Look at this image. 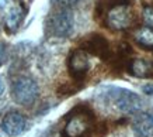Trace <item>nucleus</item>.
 <instances>
[{"label": "nucleus", "instance_id": "1", "mask_svg": "<svg viewBox=\"0 0 153 137\" xmlns=\"http://www.w3.org/2000/svg\"><path fill=\"white\" fill-rule=\"evenodd\" d=\"M94 130V113L87 105L80 103L66 116L62 137H91Z\"/></svg>", "mask_w": 153, "mask_h": 137}, {"label": "nucleus", "instance_id": "2", "mask_svg": "<svg viewBox=\"0 0 153 137\" xmlns=\"http://www.w3.org/2000/svg\"><path fill=\"white\" fill-rule=\"evenodd\" d=\"M74 19L70 10L56 9L53 13L48 16L45 30L47 34L51 37L56 38H65L73 31Z\"/></svg>", "mask_w": 153, "mask_h": 137}, {"label": "nucleus", "instance_id": "3", "mask_svg": "<svg viewBox=\"0 0 153 137\" xmlns=\"http://www.w3.org/2000/svg\"><path fill=\"white\" fill-rule=\"evenodd\" d=\"M138 24V16L131 6H117L104 16V27L112 31H124Z\"/></svg>", "mask_w": 153, "mask_h": 137}, {"label": "nucleus", "instance_id": "4", "mask_svg": "<svg viewBox=\"0 0 153 137\" xmlns=\"http://www.w3.org/2000/svg\"><path fill=\"white\" fill-rule=\"evenodd\" d=\"M107 96L114 100L117 109L125 114H132L139 112L143 106V100L138 93L124 88H108Z\"/></svg>", "mask_w": 153, "mask_h": 137}, {"label": "nucleus", "instance_id": "5", "mask_svg": "<svg viewBox=\"0 0 153 137\" xmlns=\"http://www.w3.org/2000/svg\"><path fill=\"white\" fill-rule=\"evenodd\" d=\"M39 88L33 78L20 76L16 79L11 86V96L13 99L21 106H31L38 99Z\"/></svg>", "mask_w": 153, "mask_h": 137}, {"label": "nucleus", "instance_id": "6", "mask_svg": "<svg viewBox=\"0 0 153 137\" xmlns=\"http://www.w3.org/2000/svg\"><path fill=\"white\" fill-rule=\"evenodd\" d=\"M80 50L84 51L86 54L98 57L102 61H108L111 58V48H110V43L104 35L97 33L88 34L87 37L83 38V41L80 43Z\"/></svg>", "mask_w": 153, "mask_h": 137}, {"label": "nucleus", "instance_id": "7", "mask_svg": "<svg viewBox=\"0 0 153 137\" xmlns=\"http://www.w3.org/2000/svg\"><path fill=\"white\" fill-rule=\"evenodd\" d=\"M68 69H69L70 76L76 82H82L90 69V61H88L87 54L82 51L80 48L73 50L68 57Z\"/></svg>", "mask_w": 153, "mask_h": 137}, {"label": "nucleus", "instance_id": "8", "mask_svg": "<svg viewBox=\"0 0 153 137\" xmlns=\"http://www.w3.org/2000/svg\"><path fill=\"white\" fill-rule=\"evenodd\" d=\"M3 132L10 137H17L27 130V119L20 112H9L1 122Z\"/></svg>", "mask_w": 153, "mask_h": 137}, {"label": "nucleus", "instance_id": "9", "mask_svg": "<svg viewBox=\"0 0 153 137\" xmlns=\"http://www.w3.org/2000/svg\"><path fill=\"white\" fill-rule=\"evenodd\" d=\"M132 129L138 137H149L153 134V108L138 114L132 122Z\"/></svg>", "mask_w": 153, "mask_h": 137}, {"label": "nucleus", "instance_id": "10", "mask_svg": "<svg viewBox=\"0 0 153 137\" xmlns=\"http://www.w3.org/2000/svg\"><path fill=\"white\" fill-rule=\"evenodd\" d=\"M125 71L135 78H153V64L146 61L145 58H132L129 59Z\"/></svg>", "mask_w": 153, "mask_h": 137}, {"label": "nucleus", "instance_id": "11", "mask_svg": "<svg viewBox=\"0 0 153 137\" xmlns=\"http://www.w3.org/2000/svg\"><path fill=\"white\" fill-rule=\"evenodd\" d=\"M25 7H24L21 3H19V5L13 6L11 9L9 10V13H7V16H6V30L9 31V33H14L16 30L20 27V24H21V21H23L24 16H25Z\"/></svg>", "mask_w": 153, "mask_h": 137}, {"label": "nucleus", "instance_id": "12", "mask_svg": "<svg viewBox=\"0 0 153 137\" xmlns=\"http://www.w3.org/2000/svg\"><path fill=\"white\" fill-rule=\"evenodd\" d=\"M134 0H98L94 7V19L104 17L108 10L114 9L117 6H132Z\"/></svg>", "mask_w": 153, "mask_h": 137}, {"label": "nucleus", "instance_id": "13", "mask_svg": "<svg viewBox=\"0 0 153 137\" xmlns=\"http://www.w3.org/2000/svg\"><path fill=\"white\" fill-rule=\"evenodd\" d=\"M135 43L143 50H153V29L143 26L135 31L134 34Z\"/></svg>", "mask_w": 153, "mask_h": 137}, {"label": "nucleus", "instance_id": "14", "mask_svg": "<svg viewBox=\"0 0 153 137\" xmlns=\"http://www.w3.org/2000/svg\"><path fill=\"white\" fill-rule=\"evenodd\" d=\"M51 3L56 9H63V10H70L72 7L79 3V0H51Z\"/></svg>", "mask_w": 153, "mask_h": 137}, {"label": "nucleus", "instance_id": "15", "mask_svg": "<svg viewBox=\"0 0 153 137\" xmlns=\"http://www.w3.org/2000/svg\"><path fill=\"white\" fill-rule=\"evenodd\" d=\"M143 21L148 27L153 29V9L148 5H143Z\"/></svg>", "mask_w": 153, "mask_h": 137}, {"label": "nucleus", "instance_id": "16", "mask_svg": "<svg viewBox=\"0 0 153 137\" xmlns=\"http://www.w3.org/2000/svg\"><path fill=\"white\" fill-rule=\"evenodd\" d=\"M76 90H77V88H73V86H69V85H62L59 89H58V93L59 95H73Z\"/></svg>", "mask_w": 153, "mask_h": 137}, {"label": "nucleus", "instance_id": "17", "mask_svg": "<svg viewBox=\"0 0 153 137\" xmlns=\"http://www.w3.org/2000/svg\"><path fill=\"white\" fill-rule=\"evenodd\" d=\"M142 90H143V93H146V95H153V84L152 82L145 84V85L142 86Z\"/></svg>", "mask_w": 153, "mask_h": 137}, {"label": "nucleus", "instance_id": "18", "mask_svg": "<svg viewBox=\"0 0 153 137\" xmlns=\"http://www.w3.org/2000/svg\"><path fill=\"white\" fill-rule=\"evenodd\" d=\"M3 92H4V84H3V81H1V78H0V98H1Z\"/></svg>", "mask_w": 153, "mask_h": 137}, {"label": "nucleus", "instance_id": "19", "mask_svg": "<svg viewBox=\"0 0 153 137\" xmlns=\"http://www.w3.org/2000/svg\"><path fill=\"white\" fill-rule=\"evenodd\" d=\"M143 5H148V6H150V7L153 9V0H148V2H146V3H143Z\"/></svg>", "mask_w": 153, "mask_h": 137}]
</instances>
